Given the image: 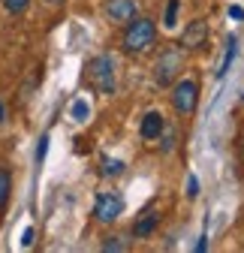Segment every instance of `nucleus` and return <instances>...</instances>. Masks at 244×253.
<instances>
[{
    "instance_id": "20e7f679",
    "label": "nucleus",
    "mask_w": 244,
    "mask_h": 253,
    "mask_svg": "<svg viewBox=\"0 0 244 253\" xmlns=\"http://www.w3.org/2000/svg\"><path fill=\"white\" fill-rule=\"evenodd\" d=\"M196 106H199V84L193 79H181L178 76L172 82V109L181 118H187V115L196 112Z\"/></svg>"
},
{
    "instance_id": "6e6552de",
    "label": "nucleus",
    "mask_w": 244,
    "mask_h": 253,
    "mask_svg": "<svg viewBox=\"0 0 244 253\" xmlns=\"http://www.w3.org/2000/svg\"><path fill=\"white\" fill-rule=\"evenodd\" d=\"M163 130H166V118H163L160 112H148V115L142 118L139 133H142V139H145V142H157Z\"/></svg>"
},
{
    "instance_id": "ddd939ff",
    "label": "nucleus",
    "mask_w": 244,
    "mask_h": 253,
    "mask_svg": "<svg viewBox=\"0 0 244 253\" xmlns=\"http://www.w3.org/2000/svg\"><path fill=\"white\" fill-rule=\"evenodd\" d=\"M235 51H238V40L232 37V40H229V48H226V57H223V63H220V70H217V79H223V76H226V70L232 67V57H235Z\"/></svg>"
},
{
    "instance_id": "4468645a",
    "label": "nucleus",
    "mask_w": 244,
    "mask_h": 253,
    "mask_svg": "<svg viewBox=\"0 0 244 253\" xmlns=\"http://www.w3.org/2000/svg\"><path fill=\"white\" fill-rule=\"evenodd\" d=\"M103 250H106V253H124V250H130V244L121 241V235H109V238L103 241Z\"/></svg>"
},
{
    "instance_id": "b1692460",
    "label": "nucleus",
    "mask_w": 244,
    "mask_h": 253,
    "mask_svg": "<svg viewBox=\"0 0 244 253\" xmlns=\"http://www.w3.org/2000/svg\"><path fill=\"white\" fill-rule=\"evenodd\" d=\"M6 121V109H3V103H0V124Z\"/></svg>"
},
{
    "instance_id": "0eeeda50",
    "label": "nucleus",
    "mask_w": 244,
    "mask_h": 253,
    "mask_svg": "<svg viewBox=\"0 0 244 253\" xmlns=\"http://www.w3.org/2000/svg\"><path fill=\"white\" fill-rule=\"evenodd\" d=\"M208 34H211L208 21L205 18H193L184 27V34H181V45H184V48H202L208 42Z\"/></svg>"
},
{
    "instance_id": "1a4fd4ad",
    "label": "nucleus",
    "mask_w": 244,
    "mask_h": 253,
    "mask_svg": "<svg viewBox=\"0 0 244 253\" xmlns=\"http://www.w3.org/2000/svg\"><path fill=\"white\" fill-rule=\"evenodd\" d=\"M157 226H160V214L154 208H148V211L139 214V220L133 223V235L136 238H151V235L157 232Z\"/></svg>"
},
{
    "instance_id": "393cba45",
    "label": "nucleus",
    "mask_w": 244,
    "mask_h": 253,
    "mask_svg": "<svg viewBox=\"0 0 244 253\" xmlns=\"http://www.w3.org/2000/svg\"><path fill=\"white\" fill-rule=\"evenodd\" d=\"M241 157H244V142H241Z\"/></svg>"
},
{
    "instance_id": "dca6fc26",
    "label": "nucleus",
    "mask_w": 244,
    "mask_h": 253,
    "mask_svg": "<svg viewBox=\"0 0 244 253\" xmlns=\"http://www.w3.org/2000/svg\"><path fill=\"white\" fill-rule=\"evenodd\" d=\"M0 6H3L9 15H21L30 6V0H0Z\"/></svg>"
},
{
    "instance_id": "f03ea898",
    "label": "nucleus",
    "mask_w": 244,
    "mask_h": 253,
    "mask_svg": "<svg viewBox=\"0 0 244 253\" xmlns=\"http://www.w3.org/2000/svg\"><path fill=\"white\" fill-rule=\"evenodd\" d=\"M87 84L100 93H115L118 84V60L112 54H97L87 60Z\"/></svg>"
},
{
    "instance_id": "aec40b11",
    "label": "nucleus",
    "mask_w": 244,
    "mask_h": 253,
    "mask_svg": "<svg viewBox=\"0 0 244 253\" xmlns=\"http://www.w3.org/2000/svg\"><path fill=\"white\" fill-rule=\"evenodd\" d=\"M21 244H24V247H30V244H34V229H24V238H21Z\"/></svg>"
},
{
    "instance_id": "6ab92c4d",
    "label": "nucleus",
    "mask_w": 244,
    "mask_h": 253,
    "mask_svg": "<svg viewBox=\"0 0 244 253\" xmlns=\"http://www.w3.org/2000/svg\"><path fill=\"white\" fill-rule=\"evenodd\" d=\"M45 151H48V136H42V139H40V145H37V163H42Z\"/></svg>"
},
{
    "instance_id": "9d476101",
    "label": "nucleus",
    "mask_w": 244,
    "mask_h": 253,
    "mask_svg": "<svg viewBox=\"0 0 244 253\" xmlns=\"http://www.w3.org/2000/svg\"><path fill=\"white\" fill-rule=\"evenodd\" d=\"M9 193H12V175H9L6 166H0V211H6Z\"/></svg>"
},
{
    "instance_id": "4be33fe9",
    "label": "nucleus",
    "mask_w": 244,
    "mask_h": 253,
    "mask_svg": "<svg viewBox=\"0 0 244 253\" xmlns=\"http://www.w3.org/2000/svg\"><path fill=\"white\" fill-rule=\"evenodd\" d=\"M205 247H208V235H202V238H199V244H196V250H199V253H202V250H205Z\"/></svg>"
},
{
    "instance_id": "a211bd4d",
    "label": "nucleus",
    "mask_w": 244,
    "mask_h": 253,
    "mask_svg": "<svg viewBox=\"0 0 244 253\" xmlns=\"http://www.w3.org/2000/svg\"><path fill=\"white\" fill-rule=\"evenodd\" d=\"M187 196H190V199L199 196V181H196V175H190V181H187Z\"/></svg>"
},
{
    "instance_id": "412c9836",
    "label": "nucleus",
    "mask_w": 244,
    "mask_h": 253,
    "mask_svg": "<svg viewBox=\"0 0 244 253\" xmlns=\"http://www.w3.org/2000/svg\"><path fill=\"white\" fill-rule=\"evenodd\" d=\"M229 15H232V18H244V9H241V6H232Z\"/></svg>"
},
{
    "instance_id": "7ed1b4c3",
    "label": "nucleus",
    "mask_w": 244,
    "mask_h": 253,
    "mask_svg": "<svg viewBox=\"0 0 244 253\" xmlns=\"http://www.w3.org/2000/svg\"><path fill=\"white\" fill-rule=\"evenodd\" d=\"M181 70H184V51L175 48V45H169V48L160 51V57L154 63V82L160 87H169L181 76Z\"/></svg>"
},
{
    "instance_id": "39448f33",
    "label": "nucleus",
    "mask_w": 244,
    "mask_h": 253,
    "mask_svg": "<svg viewBox=\"0 0 244 253\" xmlns=\"http://www.w3.org/2000/svg\"><path fill=\"white\" fill-rule=\"evenodd\" d=\"M124 214V196L118 193V190H106V193L97 196L94 202V220L97 223H115V220Z\"/></svg>"
},
{
    "instance_id": "f8f14e48",
    "label": "nucleus",
    "mask_w": 244,
    "mask_h": 253,
    "mask_svg": "<svg viewBox=\"0 0 244 253\" xmlns=\"http://www.w3.org/2000/svg\"><path fill=\"white\" fill-rule=\"evenodd\" d=\"M175 145H178V133L172 130V126H166V130L160 133V151L169 154V151H175Z\"/></svg>"
},
{
    "instance_id": "5701e85b",
    "label": "nucleus",
    "mask_w": 244,
    "mask_h": 253,
    "mask_svg": "<svg viewBox=\"0 0 244 253\" xmlns=\"http://www.w3.org/2000/svg\"><path fill=\"white\" fill-rule=\"evenodd\" d=\"M42 3H48V6H60L64 0H42Z\"/></svg>"
},
{
    "instance_id": "423d86ee",
    "label": "nucleus",
    "mask_w": 244,
    "mask_h": 253,
    "mask_svg": "<svg viewBox=\"0 0 244 253\" xmlns=\"http://www.w3.org/2000/svg\"><path fill=\"white\" fill-rule=\"evenodd\" d=\"M139 6H136V0H106V18L118 27H124L136 18Z\"/></svg>"
},
{
    "instance_id": "f257e3e1",
    "label": "nucleus",
    "mask_w": 244,
    "mask_h": 253,
    "mask_svg": "<svg viewBox=\"0 0 244 253\" xmlns=\"http://www.w3.org/2000/svg\"><path fill=\"white\" fill-rule=\"evenodd\" d=\"M157 42V24L151 18H133L130 24H124V37H121V45H124L127 54H145L151 51V45Z\"/></svg>"
},
{
    "instance_id": "9b49d317",
    "label": "nucleus",
    "mask_w": 244,
    "mask_h": 253,
    "mask_svg": "<svg viewBox=\"0 0 244 253\" xmlns=\"http://www.w3.org/2000/svg\"><path fill=\"white\" fill-rule=\"evenodd\" d=\"M124 160H112V157H103V166H100V175L103 178H118V175H124Z\"/></svg>"
},
{
    "instance_id": "f3484780",
    "label": "nucleus",
    "mask_w": 244,
    "mask_h": 253,
    "mask_svg": "<svg viewBox=\"0 0 244 253\" xmlns=\"http://www.w3.org/2000/svg\"><path fill=\"white\" fill-rule=\"evenodd\" d=\"M73 115H76V121H84L87 118V103L84 100H76L73 103Z\"/></svg>"
},
{
    "instance_id": "2eb2a0df",
    "label": "nucleus",
    "mask_w": 244,
    "mask_h": 253,
    "mask_svg": "<svg viewBox=\"0 0 244 253\" xmlns=\"http://www.w3.org/2000/svg\"><path fill=\"white\" fill-rule=\"evenodd\" d=\"M178 12H181V0H169V6H166V15H163V24L172 30L178 24Z\"/></svg>"
}]
</instances>
